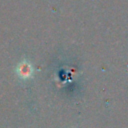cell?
<instances>
[{
    "label": "cell",
    "mask_w": 128,
    "mask_h": 128,
    "mask_svg": "<svg viewBox=\"0 0 128 128\" xmlns=\"http://www.w3.org/2000/svg\"><path fill=\"white\" fill-rule=\"evenodd\" d=\"M17 72L21 78H28L32 74V67L27 61H23L19 64L17 68Z\"/></svg>",
    "instance_id": "1"
}]
</instances>
